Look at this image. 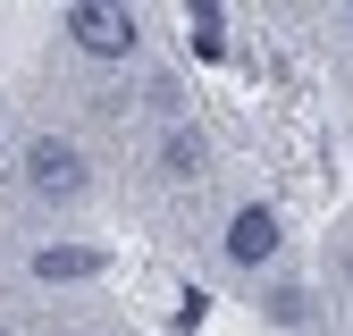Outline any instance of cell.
<instances>
[{
    "label": "cell",
    "mask_w": 353,
    "mask_h": 336,
    "mask_svg": "<svg viewBox=\"0 0 353 336\" xmlns=\"http://www.w3.org/2000/svg\"><path fill=\"white\" fill-rule=\"evenodd\" d=\"M194 51L202 59H228V17H219V9H194Z\"/></svg>",
    "instance_id": "5"
},
{
    "label": "cell",
    "mask_w": 353,
    "mask_h": 336,
    "mask_svg": "<svg viewBox=\"0 0 353 336\" xmlns=\"http://www.w3.org/2000/svg\"><path fill=\"white\" fill-rule=\"evenodd\" d=\"M68 34H76V51H93V59H126V51H135V9L76 0V9H68Z\"/></svg>",
    "instance_id": "1"
},
{
    "label": "cell",
    "mask_w": 353,
    "mask_h": 336,
    "mask_svg": "<svg viewBox=\"0 0 353 336\" xmlns=\"http://www.w3.org/2000/svg\"><path fill=\"white\" fill-rule=\"evenodd\" d=\"M34 277H42V286H76V277H101V252H93V244H51V252H34Z\"/></svg>",
    "instance_id": "4"
},
{
    "label": "cell",
    "mask_w": 353,
    "mask_h": 336,
    "mask_svg": "<svg viewBox=\"0 0 353 336\" xmlns=\"http://www.w3.org/2000/svg\"><path fill=\"white\" fill-rule=\"evenodd\" d=\"M26 185H34V193H76V185H84V151L59 143V135H34V151H26Z\"/></svg>",
    "instance_id": "2"
},
{
    "label": "cell",
    "mask_w": 353,
    "mask_h": 336,
    "mask_svg": "<svg viewBox=\"0 0 353 336\" xmlns=\"http://www.w3.org/2000/svg\"><path fill=\"white\" fill-rule=\"evenodd\" d=\"M168 177H202V135H168Z\"/></svg>",
    "instance_id": "6"
},
{
    "label": "cell",
    "mask_w": 353,
    "mask_h": 336,
    "mask_svg": "<svg viewBox=\"0 0 353 336\" xmlns=\"http://www.w3.org/2000/svg\"><path fill=\"white\" fill-rule=\"evenodd\" d=\"M270 319H286V328L303 319V294H294V286H278V294H270Z\"/></svg>",
    "instance_id": "7"
},
{
    "label": "cell",
    "mask_w": 353,
    "mask_h": 336,
    "mask_svg": "<svg viewBox=\"0 0 353 336\" xmlns=\"http://www.w3.org/2000/svg\"><path fill=\"white\" fill-rule=\"evenodd\" d=\"M219 244H228V261H236V269H261V261H270V252H278V210H261V202H244L236 219H228V235H219Z\"/></svg>",
    "instance_id": "3"
}]
</instances>
